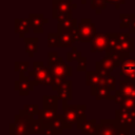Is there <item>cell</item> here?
Returning <instances> with one entry per match:
<instances>
[{
  "mask_svg": "<svg viewBox=\"0 0 135 135\" xmlns=\"http://www.w3.org/2000/svg\"><path fill=\"white\" fill-rule=\"evenodd\" d=\"M86 2H88V0H81V3H82V4H85Z\"/></svg>",
  "mask_w": 135,
  "mask_h": 135,
  "instance_id": "7bdbcfd3",
  "label": "cell"
},
{
  "mask_svg": "<svg viewBox=\"0 0 135 135\" xmlns=\"http://www.w3.org/2000/svg\"><path fill=\"white\" fill-rule=\"evenodd\" d=\"M81 57H82L81 52H79V51L77 50V47H75V46L72 47V51H70V52L66 53V59H68V62H72V61H75V60L78 61Z\"/></svg>",
  "mask_w": 135,
  "mask_h": 135,
  "instance_id": "1f68e13d",
  "label": "cell"
},
{
  "mask_svg": "<svg viewBox=\"0 0 135 135\" xmlns=\"http://www.w3.org/2000/svg\"><path fill=\"white\" fill-rule=\"evenodd\" d=\"M117 135H130V129L119 124V129H118Z\"/></svg>",
  "mask_w": 135,
  "mask_h": 135,
  "instance_id": "f35d334b",
  "label": "cell"
},
{
  "mask_svg": "<svg viewBox=\"0 0 135 135\" xmlns=\"http://www.w3.org/2000/svg\"><path fill=\"white\" fill-rule=\"evenodd\" d=\"M119 75L124 78L126 81H135V58L127 57L122 59L120 63V73Z\"/></svg>",
  "mask_w": 135,
  "mask_h": 135,
  "instance_id": "ba28073f",
  "label": "cell"
},
{
  "mask_svg": "<svg viewBox=\"0 0 135 135\" xmlns=\"http://www.w3.org/2000/svg\"><path fill=\"white\" fill-rule=\"evenodd\" d=\"M42 135H58V134L50 126H46L45 129H44V131H43V133H42Z\"/></svg>",
  "mask_w": 135,
  "mask_h": 135,
  "instance_id": "ab89813d",
  "label": "cell"
},
{
  "mask_svg": "<svg viewBox=\"0 0 135 135\" xmlns=\"http://www.w3.org/2000/svg\"><path fill=\"white\" fill-rule=\"evenodd\" d=\"M59 56H58V54L56 53V52H49L47 53V66L50 68V66H52L53 64H55L58 60H59Z\"/></svg>",
  "mask_w": 135,
  "mask_h": 135,
  "instance_id": "d590c367",
  "label": "cell"
},
{
  "mask_svg": "<svg viewBox=\"0 0 135 135\" xmlns=\"http://www.w3.org/2000/svg\"><path fill=\"white\" fill-rule=\"evenodd\" d=\"M50 127L59 135L63 133V130H68V126L65 123V120L63 118L62 114H57L55 119L50 123Z\"/></svg>",
  "mask_w": 135,
  "mask_h": 135,
  "instance_id": "44dd1931",
  "label": "cell"
},
{
  "mask_svg": "<svg viewBox=\"0 0 135 135\" xmlns=\"http://www.w3.org/2000/svg\"><path fill=\"white\" fill-rule=\"evenodd\" d=\"M37 116H38V119L41 120L43 124L46 127V126H50V123L55 119V117L57 116V113L54 110L42 109V110H39Z\"/></svg>",
  "mask_w": 135,
  "mask_h": 135,
  "instance_id": "ffe728a7",
  "label": "cell"
},
{
  "mask_svg": "<svg viewBox=\"0 0 135 135\" xmlns=\"http://www.w3.org/2000/svg\"><path fill=\"white\" fill-rule=\"evenodd\" d=\"M102 85H104V86H107L111 92L112 91H116V80H115V78L113 77V76H111V75H109V76H105V77H103V80H102V83H101Z\"/></svg>",
  "mask_w": 135,
  "mask_h": 135,
  "instance_id": "d6a6232c",
  "label": "cell"
},
{
  "mask_svg": "<svg viewBox=\"0 0 135 135\" xmlns=\"http://www.w3.org/2000/svg\"><path fill=\"white\" fill-rule=\"evenodd\" d=\"M49 69H50V75L53 79L68 80L66 77H70L73 74L72 66H68L61 57L59 58V60L55 64H53Z\"/></svg>",
  "mask_w": 135,
  "mask_h": 135,
  "instance_id": "8992f818",
  "label": "cell"
},
{
  "mask_svg": "<svg viewBox=\"0 0 135 135\" xmlns=\"http://www.w3.org/2000/svg\"><path fill=\"white\" fill-rule=\"evenodd\" d=\"M47 46L49 47H59L60 40L58 33H49L47 34Z\"/></svg>",
  "mask_w": 135,
  "mask_h": 135,
  "instance_id": "83f0119b",
  "label": "cell"
},
{
  "mask_svg": "<svg viewBox=\"0 0 135 135\" xmlns=\"http://www.w3.org/2000/svg\"><path fill=\"white\" fill-rule=\"evenodd\" d=\"M77 72H88L86 71V58L85 57H81L78 61H77Z\"/></svg>",
  "mask_w": 135,
  "mask_h": 135,
  "instance_id": "8d00e7d4",
  "label": "cell"
},
{
  "mask_svg": "<svg viewBox=\"0 0 135 135\" xmlns=\"http://www.w3.org/2000/svg\"><path fill=\"white\" fill-rule=\"evenodd\" d=\"M107 1L105 0H91V8L95 9L96 14H100L102 9H105Z\"/></svg>",
  "mask_w": 135,
  "mask_h": 135,
  "instance_id": "f546056e",
  "label": "cell"
},
{
  "mask_svg": "<svg viewBox=\"0 0 135 135\" xmlns=\"http://www.w3.org/2000/svg\"><path fill=\"white\" fill-rule=\"evenodd\" d=\"M30 63L27 61H16L14 63V70L15 72H19V73H25L27 71Z\"/></svg>",
  "mask_w": 135,
  "mask_h": 135,
  "instance_id": "e575fe53",
  "label": "cell"
},
{
  "mask_svg": "<svg viewBox=\"0 0 135 135\" xmlns=\"http://www.w3.org/2000/svg\"><path fill=\"white\" fill-rule=\"evenodd\" d=\"M77 35L79 42H92L96 33V26L90 18H82L77 26Z\"/></svg>",
  "mask_w": 135,
  "mask_h": 135,
  "instance_id": "5b68a950",
  "label": "cell"
},
{
  "mask_svg": "<svg viewBox=\"0 0 135 135\" xmlns=\"http://www.w3.org/2000/svg\"><path fill=\"white\" fill-rule=\"evenodd\" d=\"M115 120L120 126L132 130L135 128V112H131L122 108H119L115 111Z\"/></svg>",
  "mask_w": 135,
  "mask_h": 135,
  "instance_id": "52a82bcc",
  "label": "cell"
},
{
  "mask_svg": "<svg viewBox=\"0 0 135 135\" xmlns=\"http://www.w3.org/2000/svg\"><path fill=\"white\" fill-rule=\"evenodd\" d=\"M91 95L94 96L97 100L105 99V100H113L114 101V98H115V96L111 94V91L102 84L91 86Z\"/></svg>",
  "mask_w": 135,
  "mask_h": 135,
  "instance_id": "9a60e30c",
  "label": "cell"
},
{
  "mask_svg": "<svg viewBox=\"0 0 135 135\" xmlns=\"http://www.w3.org/2000/svg\"><path fill=\"white\" fill-rule=\"evenodd\" d=\"M131 36L129 33H117V38L119 41H123V40H127L129 39Z\"/></svg>",
  "mask_w": 135,
  "mask_h": 135,
  "instance_id": "60d3db41",
  "label": "cell"
},
{
  "mask_svg": "<svg viewBox=\"0 0 135 135\" xmlns=\"http://www.w3.org/2000/svg\"><path fill=\"white\" fill-rule=\"evenodd\" d=\"M58 96L57 95H43L42 102H43V109L54 110L57 111L58 108Z\"/></svg>",
  "mask_w": 135,
  "mask_h": 135,
  "instance_id": "d4e9b609",
  "label": "cell"
},
{
  "mask_svg": "<svg viewBox=\"0 0 135 135\" xmlns=\"http://www.w3.org/2000/svg\"><path fill=\"white\" fill-rule=\"evenodd\" d=\"M120 65V62L117 61L116 59L110 57V56H105L104 58H102L100 61H97L95 63V68L96 70H102L104 72H109L111 73L112 71H114L116 68H118Z\"/></svg>",
  "mask_w": 135,
  "mask_h": 135,
  "instance_id": "5bb4252c",
  "label": "cell"
},
{
  "mask_svg": "<svg viewBox=\"0 0 135 135\" xmlns=\"http://www.w3.org/2000/svg\"><path fill=\"white\" fill-rule=\"evenodd\" d=\"M31 25L28 18H16L14 20V31L20 38L24 39V34L30 32Z\"/></svg>",
  "mask_w": 135,
  "mask_h": 135,
  "instance_id": "e0dca14e",
  "label": "cell"
},
{
  "mask_svg": "<svg viewBox=\"0 0 135 135\" xmlns=\"http://www.w3.org/2000/svg\"><path fill=\"white\" fill-rule=\"evenodd\" d=\"M77 19H66L61 22H58L57 24V31H65V32H75L77 30Z\"/></svg>",
  "mask_w": 135,
  "mask_h": 135,
  "instance_id": "cb8c5ba5",
  "label": "cell"
},
{
  "mask_svg": "<svg viewBox=\"0 0 135 135\" xmlns=\"http://www.w3.org/2000/svg\"><path fill=\"white\" fill-rule=\"evenodd\" d=\"M44 129H45V126L41 120L34 119V118L31 120V127H30L31 134H42Z\"/></svg>",
  "mask_w": 135,
  "mask_h": 135,
  "instance_id": "484cf974",
  "label": "cell"
},
{
  "mask_svg": "<svg viewBox=\"0 0 135 135\" xmlns=\"http://www.w3.org/2000/svg\"><path fill=\"white\" fill-rule=\"evenodd\" d=\"M97 126H98V123L96 122V120L95 119H92V120H85L84 122L77 124L76 128L78 130H80L82 134L91 135V134H94L96 132Z\"/></svg>",
  "mask_w": 135,
  "mask_h": 135,
  "instance_id": "d6986e66",
  "label": "cell"
},
{
  "mask_svg": "<svg viewBox=\"0 0 135 135\" xmlns=\"http://www.w3.org/2000/svg\"><path fill=\"white\" fill-rule=\"evenodd\" d=\"M33 117L27 115L23 110L14 116V122L9 124V135H30L31 120Z\"/></svg>",
  "mask_w": 135,
  "mask_h": 135,
  "instance_id": "3957f363",
  "label": "cell"
},
{
  "mask_svg": "<svg viewBox=\"0 0 135 135\" xmlns=\"http://www.w3.org/2000/svg\"><path fill=\"white\" fill-rule=\"evenodd\" d=\"M28 20L31 28L37 33L40 34L43 32V25L45 23H49V19L44 18L42 14H28Z\"/></svg>",
  "mask_w": 135,
  "mask_h": 135,
  "instance_id": "7c38bea8",
  "label": "cell"
},
{
  "mask_svg": "<svg viewBox=\"0 0 135 135\" xmlns=\"http://www.w3.org/2000/svg\"><path fill=\"white\" fill-rule=\"evenodd\" d=\"M73 82L71 80H65L62 82L57 91V96L62 101H70L73 98Z\"/></svg>",
  "mask_w": 135,
  "mask_h": 135,
  "instance_id": "2e32d148",
  "label": "cell"
},
{
  "mask_svg": "<svg viewBox=\"0 0 135 135\" xmlns=\"http://www.w3.org/2000/svg\"><path fill=\"white\" fill-rule=\"evenodd\" d=\"M23 111L30 115L31 117L34 118L35 115H38V112H39V107L37 104H25L24 108H23Z\"/></svg>",
  "mask_w": 135,
  "mask_h": 135,
  "instance_id": "836d02e7",
  "label": "cell"
},
{
  "mask_svg": "<svg viewBox=\"0 0 135 135\" xmlns=\"http://www.w3.org/2000/svg\"><path fill=\"white\" fill-rule=\"evenodd\" d=\"M132 16L133 14H120V27L121 28H130L131 22H132Z\"/></svg>",
  "mask_w": 135,
  "mask_h": 135,
  "instance_id": "4dcf8cb0",
  "label": "cell"
},
{
  "mask_svg": "<svg viewBox=\"0 0 135 135\" xmlns=\"http://www.w3.org/2000/svg\"><path fill=\"white\" fill-rule=\"evenodd\" d=\"M103 77L96 71H88L85 73V84L89 86L99 85L102 83Z\"/></svg>",
  "mask_w": 135,
  "mask_h": 135,
  "instance_id": "7402d4cb",
  "label": "cell"
},
{
  "mask_svg": "<svg viewBox=\"0 0 135 135\" xmlns=\"http://www.w3.org/2000/svg\"><path fill=\"white\" fill-rule=\"evenodd\" d=\"M28 77H33L35 85H52L53 78L50 75L49 66H44L42 61H35L33 63V71L28 72Z\"/></svg>",
  "mask_w": 135,
  "mask_h": 135,
  "instance_id": "277c9868",
  "label": "cell"
},
{
  "mask_svg": "<svg viewBox=\"0 0 135 135\" xmlns=\"http://www.w3.org/2000/svg\"><path fill=\"white\" fill-rule=\"evenodd\" d=\"M105 1H107V3H110V4H113V5H115L116 9H119L120 5L124 4L127 0H105Z\"/></svg>",
  "mask_w": 135,
  "mask_h": 135,
  "instance_id": "74e56055",
  "label": "cell"
},
{
  "mask_svg": "<svg viewBox=\"0 0 135 135\" xmlns=\"http://www.w3.org/2000/svg\"><path fill=\"white\" fill-rule=\"evenodd\" d=\"M124 97H130L135 99V81H126L121 80L119 82V89H118Z\"/></svg>",
  "mask_w": 135,
  "mask_h": 135,
  "instance_id": "ac0fdd59",
  "label": "cell"
},
{
  "mask_svg": "<svg viewBox=\"0 0 135 135\" xmlns=\"http://www.w3.org/2000/svg\"><path fill=\"white\" fill-rule=\"evenodd\" d=\"M57 33L60 40V47H73V43L78 41L77 30L75 32L58 31Z\"/></svg>",
  "mask_w": 135,
  "mask_h": 135,
  "instance_id": "4fadbf2b",
  "label": "cell"
},
{
  "mask_svg": "<svg viewBox=\"0 0 135 135\" xmlns=\"http://www.w3.org/2000/svg\"><path fill=\"white\" fill-rule=\"evenodd\" d=\"M77 8V4L73 0H53L52 1V17L58 22L74 18L73 9Z\"/></svg>",
  "mask_w": 135,
  "mask_h": 135,
  "instance_id": "7a4b0ae2",
  "label": "cell"
},
{
  "mask_svg": "<svg viewBox=\"0 0 135 135\" xmlns=\"http://www.w3.org/2000/svg\"><path fill=\"white\" fill-rule=\"evenodd\" d=\"M119 123L115 119H102L97 126L96 135H117Z\"/></svg>",
  "mask_w": 135,
  "mask_h": 135,
  "instance_id": "30bf717a",
  "label": "cell"
},
{
  "mask_svg": "<svg viewBox=\"0 0 135 135\" xmlns=\"http://www.w3.org/2000/svg\"><path fill=\"white\" fill-rule=\"evenodd\" d=\"M109 34V33H108ZM119 43V40L117 38V33H111L109 34V42H108V49L105 52H114Z\"/></svg>",
  "mask_w": 135,
  "mask_h": 135,
  "instance_id": "4316f807",
  "label": "cell"
},
{
  "mask_svg": "<svg viewBox=\"0 0 135 135\" xmlns=\"http://www.w3.org/2000/svg\"><path fill=\"white\" fill-rule=\"evenodd\" d=\"M19 80H16L14 82V89L15 91L19 92V95L27 96L30 92L34 90L35 83L33 80H30L28 76H24V73H19Z\"/></svg>",
  "mask_w": 135,
  "mask_h": 135,
  "instance_id": "9c48e42d",
  "label": "cell"
},
{
  "mask_svg": "<svg viewBox=\"0 0 135 135\" xmlns=\"http://www.w3.org/2000/svg\"><path fill=\"white\" fill-rule=\"evenodd\" d=\"M24 44H25V51L28 54V57H33L34 54L37 52L38 42L39 39L37 37H24Z\"/></svg>",
  "mask_w": 135,
  "mask_h": 135,
  "instance_id": "603a6c76",
  "label": "cell"
},
{
  "mask_svg": "<svg viewBox=\"0 0 135 135\" xmlns=\"http://www.w3.org/2000/svg\"><path fill=\"white\" fill-rule=\"evenodd\" d=\"M109 42V34L108 33H97L93 41L91 42V52H103L108 49Z\"/></svg>",
  "mask_w": 135,
  "mask_h": 135,
  "instance_id": "8fae6325",
  "label": "cell"
},
{
  "mask_svg": "<svg viewBox=\"0 0 135 135\" xmlns=\"http://www.w3.org/2000/svg\"><path fill=\"white\" fill-rule=\"evenodd\" d=\"M131 34H135V14H133L132 16V22H131V26L129 28Z\"/></svg>",
  "mask_w": 135,
  "mask_h": 135,
  "instance_id": "b9f144b4",
  "label": "cell"
},
{
  "mask_svg": "<svg viewBox=\"0 0 135 135\" xmlns=\"http://www.w3.org/2000/svg\"><path fill=\"white\" fill-rule=\"evenodd\" d=\"M91 135H96V134H95V133H94V134H91Z\"/></svg>",
  "mask_w": 135,
  "mask_h": 135,
  "instance_id": "ee69618b",
  "label": "cell"
},
{
  "mask_svg": "<svg viewBox=\"0 0 135 135\" xmlns=\"http://www.w3.org/2000/svg\"><path fill=\"white\" fill-rule=\"evenodd\" d=\"M119 105H120V108H122L124 110H128V111H131V112H135V99L134 98L124 97Z\"/></svg>",
  "mask_w": 135,
  "mask_h": 135,
  "instance_id": "f1b7e54d",
  "label": "cell"
},
{
  "mask_svg": "<svg viewBox=\"0 0 135 135\" xmlns=\"http://www.w3.org/2000/svg\"><path fill=\"white\" fill-rule=\"evenodd\" d=\"M62 111V115L68 126V130H72L74 124L77 126L86 120L85 104H68V101H63Z\"/></svg>",
  "mask_w": 135,
  "mask_h": 135,
  "instance_id": "6da1fadb",
  "label": "cell"
}]
</instances>
